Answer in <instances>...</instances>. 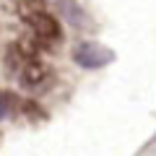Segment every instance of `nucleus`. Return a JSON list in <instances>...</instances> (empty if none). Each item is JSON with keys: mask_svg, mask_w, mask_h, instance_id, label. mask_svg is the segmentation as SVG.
<instances>
[{"mask_svg": "<svg viewBox=\"0 0 156 156\" xmlns=\"http://www.w3.org/2000/svg\"><path fill=\"white\" fill-rule=\"evenodd\" d=\"M112 60H115V52L99 42H78L73 47V62L86 70H99V68L109 65Z\"/></svg>", "mask_w": 156, "mask_h": 156, "instance_id": "1", "label": "nucleus"}, {"mask_svg": "<svg viewBox=\"0 0 156 156\" xmlns=\"http://www.w3.org/2000/svg\"><path fill=\"white\" fill-rule=\"evenodd\" d=\"M29 26H31V34L39 39V44L42 47H55L57 42L62 39V29H60V21H57L55 16H50V13H39V16L29 18Z\"/></svg>", "mask_w": 156, "mask_h": 156, "instance_id": "2", "label": "nucleus"}, {"mask_svg": "<svg viewBox=\"0 0 156 156\" xmlns=\"http://www.w3.org/2000/svg\"><path fill=\"white\" fill-rule=\"evenodd\" d=\"M50 76H52L50 68L42 60L31 57V60H26L21 65V70H18V83L26 91H39V89H44V86L50 83Z\"/></svg>", "mask_w": 156, "mask_h": 156, "instance_id": "3", "label": "nucleus"}, {"mask_svg": "<svg viewBox=\"0 0 156 156\" xmlns=\"http://www.w3.org/2000/svg\"><path fill=\"white\" fill-rule=\"evenodd\" d=\"M57 8H60V13L68 18V23L76 29H83L86 23H89V18H86V13L78 8L76 0H57Z\"/></svg>", "mask_w": 156, "mask_h": 156, "instance_id": "4", "label": "nucleus"}, {"mask_svg": "<svg viewBox=\"0 0 156 156\" xmlns=\"http://www.w3.org/2000/svg\"><path fill=\"white\" fill-rule=\"evenodd\" d=\"M16 11H18V16L23 21H29V18H34V16L47 11V0H18Z\"/></svg>", "mask_w": 156, "mask_h": 156, "instance_id": "5", "label": "nucleus"}, {"mask_svg": "<svg viewBox=\"0 0 156 156\" xmlns=\"http://www.w3.org/2000/svg\"><path fill=\"white\" fill-rule=\"evenodd\" d=\"M13 107H16V96L8 94V91H0V120H5L13 112Z\"/></svg>", "mask_w": 156, "mask_h": 156, "instance_id": "6", "label": "nucleus"}, {"mask_svg": "<svg viewBox=\"0 0 156 156\" xmlns=\"http://www.w3.org/2000/svg\"><path fill=\"white\" fill-rule=\"evenodd\" d=\"M21 112H23V115H26V117H31V120H44V109H39V104H37V101H23V104H21Z\"/></svg>", "mask_w": 156, "mask_h": 156, "instance_id": "7", "label": "nucleus"}]
</instances>
